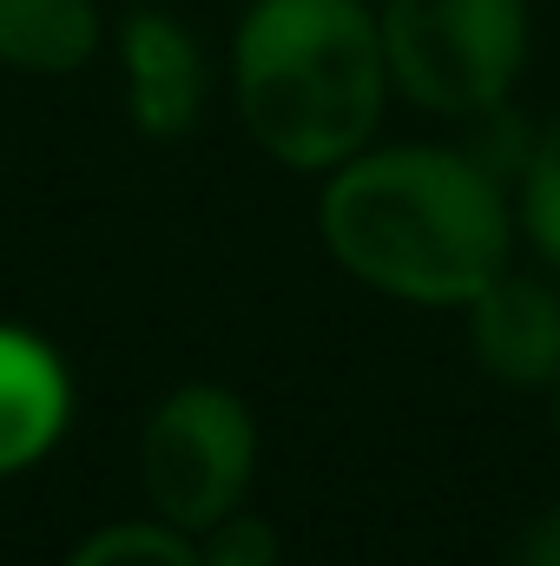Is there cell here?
<instances>
[{"label": "cell", "instance_id": "obj_9", "mask_svg": "<svg viewBox=\"0 0 560 566\" xmlns=\"http://www.w3.org/2000/svg\"><path fill=\"white\" fill-rule=\"evenodd\" d=\"M66 566H205L198 554V541L185 534V527H172V521H113V527H93Z\"/></svg>", "mask_w": 560, "mask_h": 566}, {"label": "cell", "instance_id": "obj_13", "mask_svg": "<svg viewBox=\"0 0 560 566\" xmlns=\"http://www.w3.org/2000/svg\"><path fill=\"white\" fill-rule=\"evenodd\" d=\"M554 416H560V382H554Z\"/></svg>", "mask_w": 560, "mask_h": 566}, {"label": "cell", "instance_id": "obj_5", "mask_svg": "<svg viewBox=\"0 0 560 566\" xmlns=\"http://www.w3.org/2000/svg\"><path fill=\"white\" fill-rule=\"evenodd\" d=\"M120 86H126V119L139 139H185L205 113L211 66L191 27L165 7H133L120 13Z\"/></svg>", "mask_w": 560, "mask_h": 566}, {"label": "cell", "instance_id": "obj_8", "mask_svg": "<svg viewBox=\"0 0 560 566\" xmlns=\"http://www.w3.org/2000/svg\"><path fill=\"white\" fill-rule=\"evenodd\" d=\"M106 40L100 0H0V66L13 73H80Z\"/></svg>", "mask_w": 560, "mask_h": 566}, {"label": "cell", "instance_id": "obj_2", "mask_svg": "<svg viewBox=\"0 0 560 566\" xmlns=\"http://www.w3.org/2000/svg\"><path fill=\"white\" fill-rule=\"evenodd\" d=\"M390 53L363 0H251L231 40V99L283 171H336L390 113Z\"/></svg>", "mask_w": 560, "mask_h": 566}, {"label": "cell", "instance_id": "obj_10", "mask_svg": "<svg viewBox=\"0 0 560 566\" xmlns=\"http://www.w3.org/2000/svg\"><path fill=\"white\" fill-rule=\"evenodd\" d=\"M515 224L528 231V244L541 251V264L560 271V113L528 139L521 158V198H515Z\"/></svg>", "mask_w": 560, "mask_h": 566}, {"label": "cell", "instance_id": "obj_11", "mask_svg": "<svg viewBox=\"0 0 560 566\" xmlns=\"http://www.w3.org/2000/svg\"><path fill=\"white\" fill-rule=\"evenodd\" d=\"M198 541V554L205 566H278V527L265 521V514H251V507H231L225 521H211L205 534H191Z\"/></svg>", "mask_w": 560, "mask_h": 566}, {"label": "cell", "instance_id": "obj_6", "mask_svg": "<svg viewBox=\"0 0 560 566\" xmlns=\"http://www.w3.org/2000/svg\"><path fill=\"white\" fill-rule=\"evenodd\" d=\"M475 363L501 389H554L560 382V290L521 271H501L468 303Z\"/></svg>", "mask_w": 560, "mask_h": 566}, {"label": "cell", "instance_id": "obj_1", "mask_svg": "<svg viewBox=\"0 0 560 566\" xmlns=\"http://www.w3.org/2000/svg\"><path fill=\"white\" fill-rule=\"evenodd\" d=\"M515 211L501 171L462 145H363L323 171V251L390 303L468 310L508 271Z\"/></svg>", "mask_w": 560, "mask_h": 566}, {"label": "cell", "instance_id": "obj_12", "mask_svg": "<svg viewBox=\"0 0 560 566\" xmlns=\"http://www.w3.org/2000/svg\"><path fill=\"white\" fill-rule=\"evenodd\" d=\"M508 566H560V501H548L508 547Z\"/></svg>", "mask_w": 560, "mask_h": 566}, {"label": "cell", "instance_id": "obj_3", "mask_svg": "<svg viewBox=\"0 0 560 566\" xmlns=\"http://www.w3.org/2000/svg\"><path fill=\"white\" fill-rule=\"evenodd\" d=\"M390 86L435 119H488L528 66V0H376Z\"/></svg>", "mask_w": 560, "mask_h": 566}, {"label": "cell", "instance_id": "obj_4", "mask_svg": "<svg viewBox=\"0 0 560 566\" xmlns=\"http://www.w3.org/2000/svg\"><path fill=\"white\" fill-rule=\"evenodd\" d=\"M258 481V416L225 382H178L139 428L145 507L185 534H205L245 507Z\"/></svg>", "mask_w": 560, "mask_h": 566}, {"label": "cell", "instance_id": "obj_7", "mask_svg": "<svg viewBox=\"0 0 560 566\" xmlns=\"http://www.w3.org/2000/svg\"><path fill=\"white\" fill-rule=\"evenodd\" d=\"M73 422V376L60 349L20 323H0V481L46 461Z\"/></svg>", "mask_w": 560, "mask_h": 566}]
</instances>
